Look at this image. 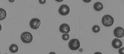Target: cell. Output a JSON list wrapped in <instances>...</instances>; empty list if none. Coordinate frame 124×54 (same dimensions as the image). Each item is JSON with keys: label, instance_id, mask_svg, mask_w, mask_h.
Instances as JSON below:
<instances>
[{"label": "cell", "instance_id": "2", "mask_svg": "<svg viewBox=\"0 0 124 54\" xmlns=\"http://www.w3.org/2000/svg\"><path fill=\"white\" fill-rule=\"evenodd\" d=\"M21 39L24 43H28L31 42L33 37L31 34L28 32H23L21 36Z\"/></svg>", "mask_w": 124, "mask_h": 54}, {"label": "cell", "instance_id": "16", "mask_svg": "<svg viewBox=\"0 0 124 54\" xmlns=\"http://www.w3.org/2000/svg\"><path fill=\"white\" fill-rule=\"evenodd\" d=\"M83 1H84L85 2H86V3H88V2H90L91 1V0H89V1L86 0V1H85V0H84Z\"/></svg>", "mask_w": 124, "mask_h": 54}, {"label": "cell", "instance_id": "3", "mask_svg": "<svg viewBox=\"0 0 124 54\" xmlns=\"http://www.w3.org/2000/svg\"><path fill=\"white\" fill-rule=\"evenodd\" d=\"M80 43L77 39H73L70 40L69 43V47L72 50H77L80 48Z\"/></svg>", "mask_w": 124, "mask_h": 54}, {"label": "cell", "instance_id": "9", "mask_svg": "<svg viewBox=\"0 0 124 54\" xmlns=\"http://www.w3.org/2000/svg\"><path fill=\"white\" fill-rule=\"evenodd\" d=\"M93 7L95 11H99L103 9V4L100 2H97L94 4Z\"/></svg>", "mask_w": 124, "mask_h": 54}, {"label": "cell", "instance_id": "7", "mask_svg": "<svg viewBox=\"0 0 124 54\" xmlns=\"http://www.w3.org/2000/svg\"><path fill=\"white\" fill-rule=\"evenodd\" d=\"M70 27L66 23H63L59 27L60 31L62 33H68L70 32Z\"/></svg>", "mask_w": 124, "mask_h": 54}, {"label": "cell", "instance_id": "5", "mask_svg": "<svg viewBox=\"0 0 124 54\" xmlns=\"http://www.w3.org/2000/svg\"><path fill=\"white\" fill-rule=\"evenodd\" d=\"M70 8L68 5L63 4L61 5L58 10V12L61 15L65 16L69 13Z\"/></svg>", "mask_w": 124, "mask_h": 54}, {"label": "cell", "instance_id": "15", "mask_svg": "<svg viewBox=\"0 0 124 54\" xmlns=\"http://www.w3.org/2000/svg\"><path fill=\"white\" fill-rule=\"evenodd\" d=\"M39 1L41 4H44L46 3V0H39Z\"/></svg>", "mask_w": 124, "mask_h": 54}, {"label": "cell", "instance_id": "14", "mask_svg": "<svg viewBox=\"0 0 124 54\" xmlns=\"http://www.w3.org/2000/svg\"><path fill=\"white\" fill-rule=\"evenodd\" d=\"M119 52L120 54H124V47L119 49Z\"/></svg>", "mask_w": 124, "mask_h": 54}, {"label": "cell", "instance_id": "6", "mask_svg": "<svg viewBox=\"0 0 124 54\" xmlns=\"http://www.w3.org/2000/svg\"><path fill=\"white\" fill-rule=\"evenodd\" d=\"M114 34L117 38H122L124 36V29L121 27H117L114 30Z\"/></svg>", "mask_w": 124, "mask_h": 54}, {"label": "cell", "instance_id": "4", "mask_svg": "<svg viewBox=\"0 0 124 54\" xmlns=\"http://www.w3.org/2000/svg\"><path fill=\"white\" fill-rule=\"evenodd\" d=\"M41 23V21L39 19L36 18H34L32 19L30 21V26L32 29L34 30H36L39 27Z\"/></svg>", "mask_w": 124, "mask_h": 54}, {"label": "cell", "instance_id": "1", "mask_svg": "<svg viewBox=\"0 0 124 54\" xmlns=\"http://www.w3.org/2000/svg\"><path fill=\"white\" fill-rule=\"evenodd\" d=\"M102 22L103 25L105 26L110 27L113 24L114 19L111 16L106 15L103 16L102 19Z\"/></svg>", "mask_w": 124, "mask_h": 54}, {"label": "cell", "instance_id": "10", "mask_svg": "<svg viewBox=\"0 0 124 54\" xmlns=\"http://www.w3.org/2000/svg\"><path fill=\"white\" fill-rule=\"evenodd\" d=\"M18 49L19 48H18V46L14 44H11L9 48L10 51L12 53H15L17 52L18 51Z\"/></svg>", "mask_w": 124, "mask_h": 54}, {"label": "cell", "instance_id": "11", "mask_svg": "<svg viewBox=\"0 0 124 54\" xmlns=\"http://www.w3.org/2000/svg\"><path fill=\"white\" fill-rule=\"evenodd\" d=\"M0 21L3 20V19L5 18L7 16V13L6 11L5 10L3 9L0 8Z\"/></svg>", "mask_w": 124, "mask_h": 54}, {"label": "cell", "instance_id": "13", "mask_svg": "<svg viewBox=\"0 0 124 54\" xmlns=\"http://www.w3.org/2000/svg\"><path fill=\"white\" fill-rule=\"evenodd\" d=\"M62 38L64 40H67L69 39L70 36L68 34L65 33L62 35Z\"/></svg>", "mask_w": 124, "mask_h": 54}, {"label": "cell", "instance_id": "12", "mask_svg": "<svg viewBox=\"0 0 124 54\" xmlns=\"http://www.w3.org/2000/svg\"><path fill=\"white\" fill-rule=\"evenodd\" d=\"M92 30L94 32L97 33L99 32L100 30V28L99 26L97 25H94L93 27Z\"/></svg>", "mask_w": 124, "mask_h": 54}, {"label": "cell", "instance_id": "8", "mask_svg": "<svg viewBox=\"0 0 124 54\" xmlns=\"http://www.w3.org/2000/svg\"><path fill=\"white\" fill-rule=\"evenodd\" d=\"M112 47L115 49H118L122 46V42L119 39L116 38L112 40Z\"/></svg>", "mask_w": 124, "mask_h": 54}]
</instances>
